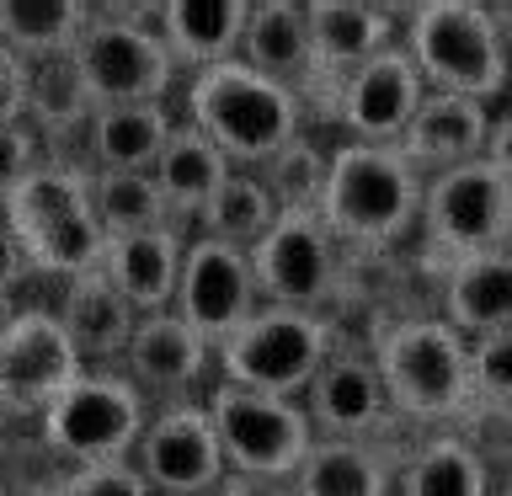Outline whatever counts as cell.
I'll return each mask as SVG.
<instances>
[{
	"label": "cell",
	"mask_w": 512,
	"mask_h": 496,
	"mask_svg": "<svg viewBox=\"0 0 512 496\" xmlns=\"http://www.w3.org/2000/svg\"><path fill=\"white\" fill-rule=\"evenodd\" d=\"M48 496H150V486L128 459H102V464H75L70 475L54 480Z\"/></svg>",
	"instance_id": "e575fe53"
},
{
	"label": "cell",
	"mask_w": 512,
	"mask_h": 496,
	"mask_svg": "<svg viewBox=\"0 0 512 496\" xmlns=\"http://www.w3.org/2000/svg\"><path fill=\"white\" fill-rule=\"evenodd\" d=\"M235 59H246L256 75L278 80L288 91L310 86L320 70H315V54H310V27H304L299 0H251Z\"/></svg>",
	"instance_id": "44dd1931"
},
{
	"label": "cell",
	"mask_w": 512,
	"mask_h": 496,
	"mask_svg": "<svg viewBox=\"0 0 512 496\" xmlns=\"http://www.w3.org/2000/svg\"><path fill=\"white\" fill-rule=\"evenodd\" d=\"M512 320V267L507 246L502 251H480L464 262H448L443 278V326L459 342H480V336L507 331Z\"/></svg>",
	"instance_id": "ffe728a7"
},
{
	"label": "cell",
	"mask_w": 512,
	"mask_h": 496,
	"mask_svg": "<svg viewBox=\"0 0 512 496\" xmlns=\"http://www.w3.org/2000/svg\"><path fill=\"white\" fill-rule=\"evenodd\" d=\"M171 134L166 107H102L86 123V150L96 155V171H150L160 144Z\"/></svg>",
	"instance_id": "4316f807"
},
{
	"label": "cell",
	"mask_w": 512,
	"mask_h": 496,
	"mask_svg": "<svg viewBox=\"0 0 512 496\" xmlns=\"http://www.w3.org/2000/svg\"><path fill=\"white\" fill-rule=\"evenodd\" d=\"M0 219L22 251V267L75 278L102 262V230L91 214V176L70 160H38V171L0 203Z\"/></svg>",
	"instance_id": "277c9868"
},
{
	"label": "cell",
	"mask_w": 512,
	"mask_h": 496,
	"mask_svg": "<svg viewBox=\"0 0 512 496\" xmlns=\"http://www.w3.org/2000/svg\"><path fill=\"white\" fill-rule=\"evenodd\" d=\"M422 75L411 70V59L395 48H384L368 64H358L342 80V96H336V118L352 134V144H400L416 102H422Z\"/></svg>",
	"instance_id": "9a60e30c"
},
{
	"label": "cell",
	"mask_w": 512,
	"mask_h": 496,
	"mask_svg": "<svg viewBox=\"0 0 512 496\" xmlns=\"http://www.w3.org/2000/svg\"><path fill=\"white\" fill-rule=\"evenodd\" d=\"M48 150L38 144V134H32L27 123H11V128H0V203L11 198L16 187L27 182L32 171H38V160Z\"/></svg>",
	"instance_id": "d590c367"
},
{
	"label": "cell",
	"mask_w": 512,
	"mask_h": 496,
	"mask_svg": "<svg viewBox=\"0 0 512 496\" xmlns=\"http://www.w3.org/2000/svg\"><path fill=\"white\" fill-rule=\"evenodd\" d=\"M256 182L267 187V198L278 214H310L320 198V182H326V150H315L310 139H288L272 160H262V176Z\"/></svg>",
	"instance_id": "d6a6232c"
},
{
	"label": "cell",
	"mask_w": 512,
	"mask_h": 496,
	"mask_svg": "<svg viewBox=\"0 0 512 496\" xmlns=\"http://www.w3.org/2000/svg\"><path fill=\"white\" fill-rule=\"evenodd\" d=\"M256 299L278 304V310H315L336 294L342 283V256L326 224L310 214H278L267 224V235L246 251Z\"/></svg>",
	"instance_id": "8fae6325"
},
{
	"label": "cell",
	"mask_w": 512,
	"mask_h": 496,
	"mask_svg": "<svg viewBox=\"0 0 512 496\" xmlns=\"http://www.w3.org/2000/svg\"><path fill=\"white\" fill-rule=\"evenodd\" d=\"M59 326H64V336H70L80 363H112V358H123L139 315L128 310V304L118 299V288L91 267V272H75L70 288H64Z\"/></svg>",
	"instance_id": "603a6c76"
},
{
	"label": "cell",
	"mask_w": 512,
	"mask_h": 496,
	"mask_svg": "<svg viewBox=\"0 0 512 496\" xmlns=\"http://www.w3.org/2000/svg\"><path fill=\"white\" fill-rule=\"evenodd\" d=\"M70 64H75V75L96 112L102 107H150L176 80V64L166 48L155 38H144V32H134L112 6L91 11L86 32L70 48Z\"/></svg>",
	"instance_id": "30bf717a"
},
{
	"label": "cell",
	"mask_w": 512,
	"mask_h": 496,
	"mask_svg": "<svg viewBox=\"0 0 512 496\" xmlns=\"http://www.w3.org/2000/svg\"><path fill=\"white\" fill-rule=\"evenodd\" d=\"M400 496H491L486 459L464 438H432L406 459Z\"/></svg>",
	"instance_id": "4dcf8cb0"
},
{
	"label": "cell",
	"mask_w": 512,
	"mask_h": 496,
	"mask_svg": "<svg viewBox=\"0 0 512 496\" xmlns=\"http://www.w3.org/2000/svg\"><path fill=\"white\" fill-rule=\"evenodd\" d=\"M144 432V395L123 374L80 368L64 390L43 406V438L54 454L75 464L123 459Z\"/></svg>",
	"instance_id": "52a82bcc"
},
{
	"label": "cell",
	"mask_w": 512,
	"mask_h": 496,
	"mask_svg": "<svg viewBox=\"0 0 512 496\" xmlns=\"http://www.w3.org/2000/svg\"><path fill=\"white\" fill-rule=\"evenodd\" d=\"M22 278V251H16V240H11V230H6V219H0V294Z\"/></svg>",
	"instance_id": "74e56055"
},
{
	"label": "cell",
	"mask_w": 512,
	"mask_h": 496,
	"mask_svg": "<svg viewBox=\"0 0 512 496\" xmlns=\"http://www.w3.org/2000/svg\"><path fill=\"white\" fill-rule=\"evenodd\" d=\"M326 358H331V320L326 315L262 304V310H251L219 342V368H224L219 384L294 400Z\"/></svg>",
	"instance_id": "5b68a950"
},
{
	"label": "cell",
	"mask_w": 512,
	"mask_h": 496,
	"mask_svg": "<svg viewBox=\"0 0 512 496\" xmlns=\"http://www.w3.org/2000/svg\"><path fill=\"white\" fill-rule=\"evenodd\" d=\"M491 144V107L470 102V96H443V91H422L406 134H400V160L422 176V171H454L486 155Z\"/></svg>",
	"instance_id": "2e32d148"
},
{
	"label": "cell",
	"mask_w": 512,
	"mask_h": 496,
	"mask_svg": "<svg viewBox=\"0 0 512 496\" xmlns=\"http://www.w3.org/2000/svg\"><path fill=\"white\" fill-rule=\"evenodd\" d=\"M187 112H192V128L224 155V166L256 171L288 139H299L304 96L267 75H256L246 59H224V64H208V70L192 75Z\"/></svg>",
	"instance_id": "7a4b0ae2"
},
{
	"label": "cell",
	"mask_w": 512,
	"mask_h": 496,
	"mask_svg": "<svg viewBox=\"0 0 512 496\" xmlns=\"http://www.w3.org/2000/svg\"><path fill=\"white\" fill-rule=\"evenodd\" d=\"M91 96L80 86L70 54L64 59H43V64H27V107H22V123L38 134V144H59L64 134L91 123Z\"/></svg>",
	"instance_id": "f1b7e54d"
},
{
	"label": "cell",
	"mask_w": 512,
	"mask_h": 496,
	"mask_svg": "<svg viewBox=\"0 0 512 496\" xmlns=\"http://www.w3.org/2000/svg\"><path fill=\"white\" fill-rule=\"evenodd\" d=\"M203 411L214 422L224 470L235 464L240 475H262V480L294 475L315 443L310 422H304V406L299 400H283V395H256V390H235V384H214Z\"/></svg>",
	"instance_id": "ba28073f"
},
{
	"label": "cell",
	"mask_w": 512,
	"mask_h": 496,
	"mask_svg": "<svg viewBox=\"0 0 512 496\" xmlns=\"http://www.w3.org/2000/svg\"><path fill=\"white\" fill-rule=\"evenodd\" d=\"M304 390H310L304 395L310 432H326L336 443H363L368 432H379L390 422V400L379 390L374 363H363V358H326Z\"/></svg>",
	"instance_id": "e0dca14e"
},
{
	"label": "cell",
	"mask_w": 512,
	"mask_h": 496,
	"mask_svg": "<svg viewBox=\"0 0 512 496\" xmlns=\"http://www.w3.org/2000/svg\"><path fill=\"white\" fill-rule=\"evenodd\" d=\"M374 374L390 411L406 422H448L470 406L464 400V342L438 315L395 320L379 336Z\"/></svg>",
	"instance_id": "8992f818"
},
{
	"label": "cell",
	"mask_w": 512,
	"mask_h": 496,
	"mask_svg": "<svg viewBox=\"0 0 512 496\" xmlns=\"http://www.w3.org/2000/svg\"><path fill=\"white\" fill-rule=\"evenodd\" d=\"M171 310L203 336L208 347H219L240 320L256 310V283L246 251L219 246V240H187L182 246V278H176Z\"/></svg>",
	"instance_id": "4fadbf2b"
},
{
	"label": "cell",
	"mask_w": 512,
	"mask_h": 496,
	"mask_svg": "<svg viewBox=\"0 0 512 496\" xmlns=\"http://www.w3.org/2000/svg\"><path fill=\"white\" fill-rule=\"evenodd\" d=\"M395 6L374 0H310L304 27H310V54L320 75H352L384 48H395Z\"/></svg>",
	"instance_id": "ac0fdd59"
},
{
	"label": "cell",
	"mask_w": 512,
	"mask_h": 496,
	"mask_svg": "<svg viewBox=\"0 0 512 496\" xmlns=\"http://www.w3.org/2000/svg\"><path fill=\"white\" fill-rule=\"evenodd\" d=\"M507 198H512L507 155H480L470 166L432 176L416 214L427 219L432 251L448 256V262H464V256H480V251H502L507 208H512Z\"/></svg>",
	"instance_id": "9c48e42d"
},
{
	"label": "cell",
	"mask_w": 512,
	"mask_h": 496,
	"mask_svg": "<svg viewBox=\"0 0 512 496\" xmlns=\"http://www.w3.org/2000/svg\"><path fill=\"white\" fill-rule=\"evenodd\" d=\"M123 363H128V384H150V390H187L192 379L203 374L208 363V342L187 326L176 310H160V315H139L134 336L123 347Z\"/></svg>",
	"instance_id": "cb8c5ba5"
},
{
	"label": "cell",
	"mask_w": 512,
	"mask_h": 496,
	"mask_svg": "<svg viewBox=\"0 0 512 496\" xmlns=\"http://www.w3.org/2000/svg\"><path fill=\"white\" fill-rule=\"evenodd\" d=\"M422 208V176L400 160L395 144H342L326 155V182L315 198V219L331 240L390 246L411 230Z\"/></svg>",
	"instance_id": "3957f363"
},
{
	"label": "cell",
	"mask_w": 512,
	"mask_h": 496,
	"mask_svg": "<svg viewBox=\"0 0 512 496\" xmlns=\"http://www.w3.org/2000/svg\"><path fill=\"white\" fill-rule=\"evenodd\" d=\"M272 219H278V208H272L267 187L256 182V171H230L224 187L203 203V214H198L203 240H219V246H235V251H251L256 240L267 235Z\"/></svg>",
	"instance_id": "1f68e13d"
},
{
	"label": "cell",
	"mask_w": 512,
	"mask_h": 496,
	"mask_svg": "<svg viewBox=\"0 0 512 496\" xmlns=\"http://www.w3.org/2000/svg\"><path fill=\"white\" fill-rule=\"evenodd\" d=\"M251 0H160V48L182 70H208L240 54Z\"/></svg>",
	"instance_id": "7402d4cb"
},
{
	"label": "cell",
	"mask_w": 512,
	"mask_h": 496,
	"mask_svg": "<svg viewBox=\"0 0 512 496\" xmlns=\"http://www.w3.org/2000/svg\"><path fill=\"white\" fill-rule=\"evenodd\" d=\"M91 214L102 240H123V235H144L160 230L171 219L160 187L150 182V171H96L91 176Z\"/></svg>",
	"instance_id": "f546056e"
},
{
	"label": "cell",
	"mask_w": 512,
	"mask_h": 496,
	"mask_svg": "<svg viewBox=\"0 0 512 496\" xmlns=\"http://www.w3.org/2000/svg\"><path fill=\"white\" fill-rule=\"evenodd\" d=\"M507 11L480 0H422L406 11L400 54L427 91L496 102L507 91Z\"/></svg>",
	"instance_id": "6da1fadb"
},
{
	"label": "cell",
	"mask_w": 512,
	"mask_h": 496,
	"mask_svg": "<svg viewBox=\"0 0 512 496\" xmlns=\"http://www.w3.org/2000/svg\"><path fill=\"white\" fill-rule=\"evenodd\" d=\"M507 379H512V336H480L464 342V400L480 411H507Z\"/></svg>",
	"instance_id": "836d02e7"
},
{
	"label": "cell",
	"mask_w": 512,
	"mask_h": 496,
	"mask_svg": "<svg viewBox=\"0 0 512 496\" xmlns=\"http://www.w3.org/2000/svg\"><path fill=\"white\" fill-rule=\"evenodd\" d=\"M80 374V358L54 310H16L0 326V406L43 411Z\"/></svg>",
	"instance_id": "5bb4252c"
},
{
	"label": "cell",
	"mask_w": 512,
	"mask_h": 496,
	"mask_svg": "<svg viewBox=\"0 0 512 496\" xmlns=\"http://www.w3.org/2000/svg\"><path fill=\"white\" fill-rule=\"evenodd\" d=\"M86 22L91 6H80V0H0V48L22 64L64 59Z\"/></svg>",
	"instance_id": "484cf974"
},
{
	"label": "cell",
	"mask_w": 512,
	"mask_h": 496,
	"mask_svg": "<svg viewBox=\"0 0 512 496\" xmlns=\"http://www.w3.org/2000/svg\"><path fill=\"white\" fill-rule=\"evenodd\" d=\"M224 176H230V166H224V155L208 144L192 123H171L166 144H160L155 166H150V182L160 187V198H166L171 214H203V203L214 198V192L224 187Z\"/></svg>",
	"instance_id": "d4e9b609"
},
{
	"label": "cell",
	"mask_w": 512,
	"mask_h": 496,
	"mask_svg": "<svg viewBox=\"0 0 512 496\" xmlns=\"http://www.w3.org/2000/svg\"><path fill=\"white\" fill-rule=\"evenodd\" d=\"M134 470L139 480L166 496H208L224 480V454H219V438H214V422H208L203 406H187L176 400L144 422L139 443H134Z\"/></svg>",
	"instance_id": "7c38bea8"
},
{
	"label": "cell",
	"mask_w": 512,
	"mask_h": 496,
	"mask_svg": "<svg viewBox=\"0 0 512 496\" xmlns=\"http://www.w3.org/2000/svg\"><path fill=\"white\" fill-rule=\"evenodd\" d=\"M182 246H187V240L176 235L171 224L144 230V235H123V240H107V246H102L96 272L118 288V299L134 315H160V310H171V299H176Z\"/></svg>",
	"instance_id": "d6986e66"
},
{
	"label": "cell",
	"mask_w": 512,
	"mask_h": 496,
	"mask_svg": "<svg viewBox=\"0 0 512 496\" xmlns=\"http://www.w3.org/2000/svg\"><path fill=\"white\" fill-rule=\"evenodd\" d=\"M22 107H27V64L0 48V128L22 123Z\"/></svg>",
	"instance_id": "8d00e7d4"
},
{
	"label": "cell",
	"mask_w": 512,
	"mask_h": 496,
	"mask_svg": "<svg viewBox=\"0 0 512 496\" xmlns=\"http://www.w3.org/2000/svg\"><path fill=\"white\" fill-rule=\"evenodd\" d=\"M299 496H390V464L368 443H310V454L294 470Z\"/></svg>",
	"instance_id": "83f0119b"
}]
</instances>
